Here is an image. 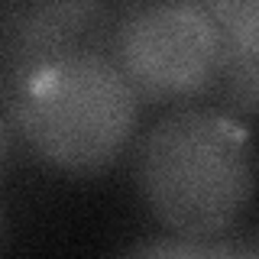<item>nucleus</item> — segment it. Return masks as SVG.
Segmentation results:
<instances>
[{
  "label": "nucleus",
  "mask_w": 259,
  "mask_h": 259,
  "mask_svg": "<svg viewBox=\"0 0 259 259\" xmlns=\"http://www.w3.org/2000/svg\"><path fill=\"white\" fill-rule=\"evenodd\" d=\"M140 94L107 52L55 62L16 88H4V136L68 175H94L126 149Z\"/></svg>",
  "instance_id": "f03ea898"
},
{
  "label": "nucleus",
  "mask_w": 259,
  "mask_h": 259,
  "mask_svg": "<svg viewBox=\"0 0 259 259\" xmlns=\"http://www.w3.org/2000/svg\"><path fill=\"white\" fill-rule=\"evenodd\" d=\"M110 13L104 4H7L0 16L4 88H16L36 71L110 46Z\"/></svg>",
  "instance_id": "20e7f679"
},
{
  "label": "nucleus",
  "mask_w": 259,
  "mask_h": 259,
  "mask_svg": "<svg viewBox=\"0 0 259 259\" xmlns=\"http://www.w3.org/2000/svg\"><path fill=\"white\" fill-rule=\"evenodd\" d=\"M207 7L217 23L210 91L233 113H259V0H217Z\"/></svg>",
  "instance_id": "39448f33"
},
{
  "label": "nucleus",
  "mask_w": 259,
  "mask_h": 259,
  "mask_svg": "<svg viewBox=\"0 0 259 259\" xmlns=\"http://www.w3.org/2000/svg\"><path fill=\"white\" fill-rule=\"evenodd\" d=\"M120 259H198V243L185 237H159L130 246Z\"/></svg>",
  "instance_id": "423d86ee"
},
{
  "label": "nucleus",
  "mask_w": 259,
  "mask_h": 259,
  "mask_svg": "<svg viewBox=\"0 0 259 259\" xmlns=\"http://www.w3.org/2000/svg\"><path fill=\"white\" fill-rule=\"evenodd\" d=\"M198 243V259H259V246L240 240H194Z\"/></svg>",
  "instance_id": "0eeeda50"
},
{
  "label": "nucleus",
  "mask_w": 259,
  "mask_h": 259,
  "mask_svg": "<svg viewBox=\"0 0 259 259\" xmlns=\"http://www.w3.org/2000/svg\"><path fill=\"white\" fill-rule=\"evenodd\" d=\"M253 185L246 133L221 110H175L136 149V188L146 207L185 240L227 230L249 204Z\"/></svg>",
  "instance_id": "f257e3e1"
},
{
  "label": "nucleus",
  "mask_w": 259,
  "mask_h": 259,
  "mask_svg": "<svg viewBox=\"0 0 259 259\" xmlns=\"http://www.w3.org/2000/svg\"><path fill=\"white\" fill-rule=\"evenodd\" d=\"M107 55L140 97H191L214 84L217 23L207 4H140L113 20Z\"/></svg>",
  "instance_id": "7ed1b4c3"
}]
</instances>
